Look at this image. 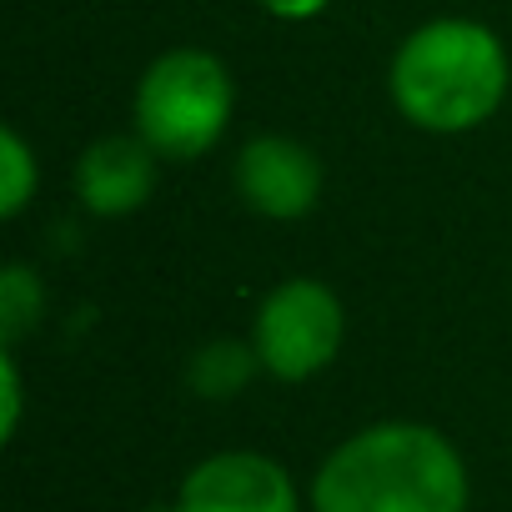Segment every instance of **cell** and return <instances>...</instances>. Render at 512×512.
<instances>
[{
  "mask_svg": "<svg viewBox=\"0 0 512 512\" xmlns=\"http://www.w3.org/2000/svg\"><path fill=\"white\" fill-rule=\"evenodd\" d=\"M71 181H76V196L91 216L121 221V216H136L156 196L161 151L141 131H111V136H96L81 151Z\"/></svg>",
  "mask_w": 512,
  "mask_h": 512,
  "instance_id": "obj_7",
  "label": "cell"
},
{
  "mask_svg": "<svg viewBox=\"0 0 512 512\" xmlns=\"http://www.w3.org/2000/svg\"><path fill=\"white\" fill-rule=\"evenodd\" d=\"M236 116V81L221 56L201 46H171L161 51L131 96V131H141L161 161H196L216 151Z\"/></svg>",
  "mask_w": 512,
  "mask_h": 512,
  "instance_id": "obj_3",
  "label": "cell"
},
{
  "mask_svg": "<svg viewBox=\"0 0 512 512\" xmlns=\"http://www.w3.org/2000/svg\"><path fill=\"white\" fill-rule=\"evenodd\" d=\"M36 186H41V161L31 141L16 126H6L0 131V216L16 221L36 201Z\"/></svg>",
  "mask_w": 512,
  "mask_h": 512,
  "instance_id": "obj_10",
  "label": "cell"
},
{
  "mask_svg": "<svg viewBox=\"0 0 512 512\" xmlns=\"http://www.w3.org/2000/svg\"><path fill=\"white\" fill-rule=\"evenodd\" d=\"M171 512H307V492L272 452L226 447L186 467Z\"/></svg>",
  "mask_w": 512,
  "mask_h": 512,
  "instance_id": "obj_5",
  "label": "cell"
},
{
  "mask_svg": "<svg viewBox=\"0 0 512 512\" xmlns=\"http://www.w3.org/2000/svg\"><path fill=\"white\" fill-rule=\"evenodd\" d=\"M231 186H236L241 206L256 211V216L302 221V216L317 211L327 171H322V156L307 141L282 136V131H262L241 146V156L231 166Z\"/></svg>",
  "mask_w": 512,
  "mask_h": 512,
  "instance_id": "obj_6",
  "label": "cell"
},
{
  "mask_svg": "<svg viewBox=\"0 0 512 512\" xmlns=\"http://www.w3.org/2000/svg\"><path fill=\"white\" fill-rule=\"evenodd\" d=\"M246 342L256 362H262V377L287 382V387L312 382L337 362L347 342V307L327 282L287 277L256 302Z\"/></svg>",
  "mask_w": 512,
  "mask_h": 512,
  "instance_id": "obj_4",
  "label": "cell"
},
{
  "mask_svg": "<svg viewBox=\"0 0 512 512\" xmlns=\"http://www.w3.org/2000/svg\"><path fill=\"white\" fill-rule=\"evenodd\" d=\"M507 46L472 16H437L402 36L387 66V96L412 131L467 136L507 101Z\"/></svg>",
  "mask_w": 512,
  "mask_h": 512,
  "instance_id": "obj_2",
  "label": "cell"
},
{
  "mask_svg": "<svg viewBox=\"0 0 512 512\" xmlns=\"http://www.w3.org/2000/svg\"><path fill=\"white\" fill-rule=\"evenodd\" d=\"M21 417H26V382H21L16 352L6 347V352H0V437H6V442H16Z\"/></svg>",
  "mask_w": 512,
  "mask_h": 512,
  "instance_id": "obj_11",
  "label": "cell"
},
{
  "mask_svg": "<svg viewBox=\"0 0 512 512\" xmlns=\"http://www.w3.org/2000/svg\"><path fill=\"white\" fill-rule=\"evenodd\" d=\"M262 16H272V21H287V26H302V21H317L332 0H251Z\"/></svg>",
  "mask_w": 512,
  "mask_h": 512,
  "instance_id": "obj_12",
  "label": "cell"
},
{
  "mask_svg": "<svg viewBox=\"0 0 512 512\" xmlns=\"http://www.w3.org/2000/svg\"><path fill=\"white\" fill-rule=\"evenodd\" d=\"M256 377H262V362H256L251 342H236V337L201 342V347L186 357V387H191L201 402H231V397L246 392Z\"/></svg>",
  "mask_w": 512,
  "mask_h": 512,
  "instance_id": "obj_8",
  "label": "cell"
},
{
  "mask_svg": "<svg viewBox=\"0 0 512 512\" xmlns=\"http://www.w3.org/2000/svg\"><path fill=\"white\" fill-rule=\"evenodd\" d=\"M46 312V287L41 277L26 267V262H11L6 272H0V337H6V347H16L21 337L36 332Z\"/></svg>",
  "mask_w": 512,
  "mask_h": 512,
  "instance_id": "obj_9",
  "label": "cell"
},
{
  "mask_svg": "<svg viewBox=\"0 0 512 512\" xmlns=\"http://www.w3.org/2000/svg\"><path fill=\"white\" fill-rule=\"evenodd\" d=\"M472 472L457 442L412 417L347 432L307 482V512H467Z\"/></svg>",
  "mask_w": 512,
  "mask_h": 512,
  "instance_id": "obj_1",
  "label": "cell"
}]
</instances>
